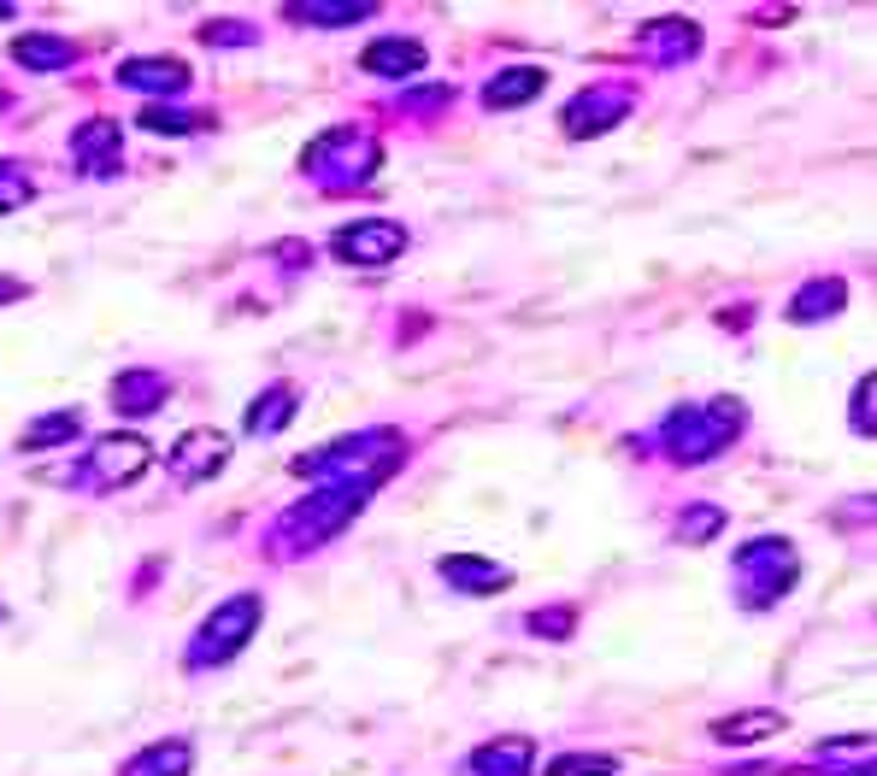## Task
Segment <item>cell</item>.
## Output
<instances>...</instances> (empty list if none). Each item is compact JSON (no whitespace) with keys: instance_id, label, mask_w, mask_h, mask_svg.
Returning a JSON list of instances; mask_svg holds the SVG:
<instances>
[{"instance_id":"obj_1","label":"cell","mask_w":877,"mask_h":776,"mask_svg":"<svg viewBox=\"0 0 877 776\" xmlns=\"http://www.w3.org/2000/svg\"><path fill=\"white\" fill-rule=\"evenodd\" d=\"M760 730H778V712H760V718H743V723H718V735H760Z\"/></svg>"}]
</instances>
